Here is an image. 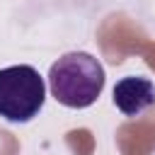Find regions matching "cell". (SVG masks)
Wrapping results in <instances>:
<instances>
[{
    "label": "cell",
    "mask_w": 155,
    "mask_h": 155,
    "mask_svg": "<svg viewBox=\"0 0 155 155\" xmlns=\"http://www.w3.org/2000/svg\"><path fill=\"white\" fill-rule=\"evenodd\" d=\"M46 85L34 65L0 68V116L10 124H27L44 109Z\"/></svg>",
    "instance_id": "obj_2"
},
{
    "label": "cell",
    "mask_w": 155,
    "mask_h": 155,
    "mask_svg": "<svg viewBox=\"0 0 155 155\" xmlns=\"http://www.w3.org/2000/svg\"><path fill=\"white\" fill-rule=\"evenodd\" d=\"M111 102L124 116H140L155 104V85L143 75H126L114 85Z\"/></svg>",
    "instance_id": "obj_3"
},
{
    "label": "cell",
    "mask_w": 155,
    "mask_h": 155,
    "mask_svg": "<svg viewBox=\"0 0 155 155\" xmlns=\"http://www.w3.org/2000/svg\"><path fill=\"white\" fill-rule=\"evenodd\" d=\"M107 82L102 63L85 53H63L48 70V90L53 99L68 109H87L97 102Z\"/></svg>",
    "instance_id": "obj_1"
}]
</instances>
